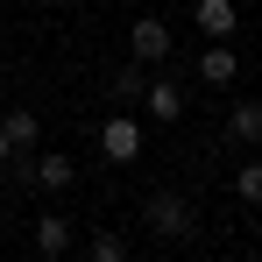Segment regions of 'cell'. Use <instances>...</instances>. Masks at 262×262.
<instances>
[{
  "label": "cell",
  "mask_w": 262,
  "mask_h": 262,
  "mask_svg": "<svg viewBox=\"0 0 262 262\" xmlns=\"http://www.w3.org/2000/svg\"><path fill=\"white\" fill-rule=\"evenodd\" d=\"M234 199H241V206H262V156L255 149H248V163L234 170Z\"/></svg>",
  "instance_id": "cell-12"
},
{
  "label": "cell",
  "mask_w": 262,
  "mask_h": 262,
  "mask_svg": "<svg viewBox=\"0 0 262 262\" xmlns=\"http://www.w3.org/2000/svg\"><path fill=\"white\" fill-rule=\"evenodd\" d=\"M7 163H14V142H7V128H0V170H7Z\"/></svg>",
  "instance_id": "cell-14"
},
{
  "label": "cell",
  "mask_w": 262,
  "mask_h": 262,
  "mask_svg": "<svg viewBox=\"0 0 262 262\" xmlns=\"http://www.w3.org/2000/svg\"><path fill=\"white\" fill-rule=\"evenodd\" d=\"M142 114H149V121H184V85H177V78H149Z\"/></svg>",
  "instance_id": "cell-6"
},
{
  "label": "cell",
  "mask_w": 262,
  "mask_h": 262,
  "mask_svg": "<svg viewBox=\"0 0 262 262\" xmlns=\"http://www.w3.org/2000/svg\"><path fill=\"white\" fill-rule=\"evenodd\" d=\"M71 248H78L71 213H36V255H43V262H64Z\"/></svg>",
  "instance_id": "cell-3"
},
{
  "label": "cell",
  "mask_w": 262,
  "mask_h": 262,
  "mask_svg": "<svg viewBox=\"0 0 262 262\" xmlns=\"http://www.w3.org/2000/svg\"><path fill=\"white\" fill-rule=\"evenodd\" d=\"M191 29H199L206 43H227V36L241 29V7H234V0H191Z\"/></svg>",
  "instance_id": "cell-4"
},
{
  "label": "cell",
  "mask_w": 262,
  "mask_h": 262,
  "mask_svg": "<svg viewBox=\"0 0 262 262\" xmlns=\"http://www.w3.org/2000/svg\"><path fill=\"white\" fill-rule=\"evenodd\" d=\"M0 128H7V142H14V156H29V149L43 142V121H36V106H7V114H0Z\"/></svg>",
  "instance_id": "cell-7"
},
{
  "label": "cell",
  "mask_w": 262,
  "mask_h": 262,
  "mask_svg": "<svg viewBox=\"0 0 262 262\" xmlns=\"http://www.w3.org/2000/svg\"><path fill=\"white\" fill-rule=\"evenodd\" d=\"M227 135L248 142V149H262V99H241V106L227 114Z\"/></svg>",
  "instance_id": "cell-9"
},
{
  "label": "cell",
  "mask_w": 262,
  "mask_h": 262,
  "mask_svg": "<svg viewBox=\"0 0 262 262\" xmlns=\"http://www.w3.org/2000/svg\"><path fill=\"white\" fill-rule=\"evenodd\" d=\"M36 184H43V191H71V184H78V163H71V156H36Z\"/></svg>",
  "instance_id": "cell-10"
},
{
  "label": "cell",
  "mask_w": 262,
  "mask_h": 262,
  "mask_svg": "<svg viewBox=\"0 0 262 262\" xmlns=\"http://www.w3.org/2000/svg\"><path fill=\"white\" fill-rule=\"evenodd\" d=\"M85 255H92V262H128V234L99 227V234H85Z\"/></svg>",
  "instance_id": "cell-11"
},
{
  "label": "cell",
  "mask_w": 262,
  "mask_h": 262,
  "mask_svg": "<svg viewBox=\"0 0 262 262\" xmlns=\"http://www.w3.org/2000/svg\"><path fill=\"white\" fill-rule=\"evenodd\" d=\"M114 92H121V99H142V92H149V64L128 57V71H114Z\"/></svg>",
  "instance_id": "cell-13"
},
{
  "label": "cell",
  "mask_w": 262,
  "mask_h": 262,
  "mask_svg": "<svg viewBox=\"0 0 262 262\" xmlns=\"http://www.w3.org/2000/svg\"><path fill=\"white\" fill-rule=\"evenodd\" d=\"M128 57L135 64H163V57H170V29H163L156 14H142V21L128 29Z\"/></svg>",
  "instance_id": "cell-5"
},
{
  "label": "cell",
  "mask_w": 262,
  "mask_h": 262,
  "mask_svg": "<svg viewBox=\"0 0 262 262\" xmlns=\"http://www.w3.org/2000/svg\"><path fill=\"white\" fill-rule=\"evenodd\" d=\"M199 78H206V85H234V78H241V57H234L227 43L199 50Z\"/></svg>",
  "instance_id": "cell-8"
},
{
  "label": "cell",
  "mask_w": 262,
  "mask_h": 262,
  "mask_svg": "<svg viewBox=\"0 0 262 262\" xmlns=\"http://www.w3.org/2000/svg\"><path fill=\"white\" fill-rule=\"evenodd\" d=\"M142 220H149L163 241H191V234H199L191 199H177V191H149V199H142Z\"/></svg>",
  "instance_id": "cell-1"
},
{
  "label": "cell",
  "mask_w": 262,
  "mask_h": 262,
  "mask_svg": "<svg viewBox=\"0 0 262 262\" xmlns=\"http://www.w3.org/2000/svg\"><path fill=\"white\" fill-rule=\"evenodd\" d=\"M142 149H149V135H142L135 114H106V121H99V156H106V163H135Z\"/></svg>",
  "instance_id": "cell-2"
}]
</instances>
